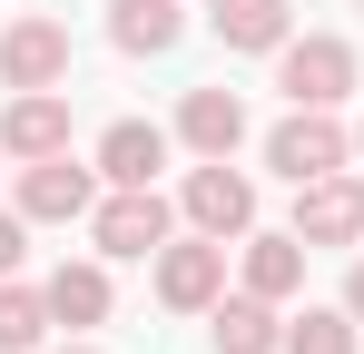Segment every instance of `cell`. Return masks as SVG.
<instances>
[{
	"label": "cell",
	"mask_w": 364,
	"mask_h": 354,
	"mask_svg": "<svg viewBox=\"0 0 364 354\" xmlns=\"http://www.w3.org/2000/svg\"><path fill=\"white\" fill-rule=\"evenodd\" d=\"M305 256H315L305 236H246V295H276L286 305L305 286Z\"/></svg>",
	"instance_id": "13"
},
{
	"label": "cell",
	"mask_w": 364,
	"mask_h": 354,
	"mask_svg": "<svg viewBox=\"0 0 364 354\" xmlns=\"http://www.w3.org/2000/svg\"><path fill=\"white\" fill-rule=\"evenodd\" d=\"M355 148H364V128H355Z\"/></svg>",
	"instance_id": "22"
},
{
	"label": "cell",
	"mask_w": 364,
	"mask_h": 354,
	"mask_svg": "<svg viewBox=\"0 0 364 354\" xmlns=\"http://www.w3.org/2000/svg\"><path fill=\"white\" fill-rule=\"evenodd\" d=\"M355 345H364V325L345 305H305L296 325H286V354H355Z\"/></svg>",
	"instance_id": "17"
},
{
	"label": "cell",
	"mask_w": 364,
	"mask_h": 354,
	"mask_svg": "<svg viewBox=\"0 0 364 354\" xmlns=\"http://www.w3.org/2000/svg\"><path fill=\"white\" fill-rule=\"evenodd\" d=\"M158 168H168V138H158L148 118H119V128L99 138V177H109V187H158Z\"/></svg>",
	"instance_id": "11"
},
{
	"label": "cell",
	"mask_w": 364,
	"mask_h": 354,
	"mask_svg": "<svg viewBox=\"0 0 364 354\" xmlns=\"http://www.w3.org/2000/svg\"><path fill=\"white\" fill-rule=\"evenodd\" d=\"M187 227H197V236H246V227H256V187H246L227 158L187 168Z\"/></svg>",
	"instance_id": "6"
},
{
	"label": "cell",
	"mask_w": 364,
	"mask_h": 354,
	"mask_svg": "<svg viewBox=\"0 0 364 354\" xmlns=\"http://www.w3.org/2000/svg\"><path fill=\"white\" fill-rule=\"evenodd\" d=\"M178 138L197 148V158H237V138H246V99H237V89H187Z\"/></svg>",
	"instance_id": "10"
},
{
	"label": "cell",
	"mask_w": 364,
	"mask_h": 354,
	"mask_svg": "<svg viewBox=\"0 0 364 354\" xmlns=\"http://www.w3.org/2000/svg\"><path fill=\"white\" fill-rule=\"evenodd\" d=\"M89 236H99V256H158L168 246V197L158 187H119V197L89 207Z\"/></svg>",
	"instance_id": "3"
},
{
	"label": "cell",
	"mask_w": 364,
	"mask_h": 354,
	"mask_svg": "<svg viewBox=\"0 0 364 354\" xmlns=\"http://www.w3.org/2000/svg\"><path fill=\"white\" fill-rule=\"evenodd\" d=\"M345 315H355V325H364V266H355V276H345Z\"/></svg>",
	"instance_id": "20"
},
{
	"label": "cell",
	"mask_w": 364,
	"mask_h": 354,
	"mask_svg": "<svg viewBox=\"0 0 364 354\" xmlns=\"http://www.w3.org/2000/svg\"><path fill=\"white\" fill-rule=\"evenodd\" d=\"M276 89L296 99V109H345V89H355V50L345 40H286L276 50Z\"/></svg>",
	"instance_id": "1"
},
{
	"label": "cell",
	"mask_w": 364,
	"mask_h": 354,
	"mask_svg": "<svg viewBox=\"0 0 364 354\" xmlns=\"http://www.w3.org/2000/svg\"><path fill=\"white\" fill-rule=\"evenodd\" d=\"M217 354H276L286 325H276V295H217Z\"/></svg>",
	"instance_id": "12"
},
{
	"label": "cell",
	"mask_w": 364,
	"mask_h": 354,
	"mask_svg": "<svg viewBox=\"0 0 364 354\" xmlns=\"http://www.w3.org/2000/svg\"><path fill=\"white\" fill-rule=\"evenodd\" d=\"M60 354H99V345H60Z\"/></svg>",
	"instance_id": "21"
},
{
	"label": "cell",
	"mask_w": 364,
	"mask_h": 354,
	"mask_svg": "<svg viewBox=\"0 0 364 354\" xmlns=\"http://www.w3.org/2000/svg\"><path fill=\"white\" fill-rule=\"evenodd\" d=\"M227 50H286V0H207Z\"/></svg>",
	"instance_id": "14"
},
{
	"label": "cell",
	"mask_w": 364,
	"mask_h": 354,
	"mask_svg": "<svg viewBox=\"0 0 364 354\" xmlns=\"http://www.w3.org/2000/svg\"><path fill=\"white\" fill-rule=\"evenodd\" d=\"M99 207V168H79V158H30L20 168V217H50V227H69V217H89Z\"/></svg>",
	"instance_id": "4"
},
{
	"label": "cell",
	"mask_w": 364,
	"mask_h": 354,
	"mask_svg": "<svg viewBox=\"0 0 364 354\" xmlns=\"http://www.w3.org/2000/svg\"><path fill=\"white\" fill-rule=\"evenodd\" d=\"M296 236H305V246H355V236H364V187L345 168L305 177V187H296Z\"/></svg>",
	"instance_id": "7"
},
{
	"label": "cell",
	"mask_w": 364,
	"mask_h": 354,
	"mask_svg": "<svg viewBox=\"0 0 364 354\" xmlns=\"http://www.w3.org/2000/svg\"><path fill=\"white\" fill-rule=\"evenodd\" d=\"M0 148H10V158H60L69 148V99L60 89H20L10 118H0Z\"/></svg>",
	"instance_id": "9"
},
{
	"label": "cell",
	"mask_w": 364,
	"mask_h": 354,
	"mask_svg": "<svg viewBox=\"0 0 364 354\" xmlns=\"http://www.w3.org/2000/svg\"><path fill=\"white\" fill-rule=\"evenodd\" d=\"M20 227H30V217H20V207H0V276H10V266L30 256V236H20Z\"/></svg>",
	"instance_id": "19"
},
{
	"label": "cell",
	"mask_w": 364,
	"mask_h": 354,
	"mask_svg": "<svg viewBox=\"0 0 364 354\" xmlns=\"http://www.w3.org/2000/svg\"><path fill=\"white\" fill-rule=\"evenodd\" d=\"M40 335H50V295H30V286L0 276V354H30Z\"/></svg>",
	"instance_id": "18"
},
{
	"label": "cell",
	"mask_w": 364,
	"mask_h": 354,
	"mask_svg": "<svg viewBox=\"0 0 364 354\" xmlns=\"http://www.w3.org/2000/svg\"><path fill=\"white\" fill-rule=\"evenodd\" d=\"M178 30H187L178 0H109V40H119V50H148V59H158V50H178Z\"/></svg>",
	"instance_id": "15"
},
{
	"label": "cell",
	"mask_w": 364,
	"mask_h": 354,
	"mask_svg": "<svg viewBox=\"0 0 364 354\" xmlns=\"http://www.w3.org/2000/svg\"><path fill=\"white\" fill-rule=\"evenodd\" d=\"M345 148H355V138L335 128V109H296L276 138H266V168L286 177V187H305V177H335V168H345Z\"/></svg>",
	"instance_id": "2"
},
{
	"label": "cell",
	"mask_w": 364,
	"mask_h": 354,
	"mask_svg": "<svg viewBox=\"0 0 364 354\" xmlns=\"http://www.w3.org/2000/svg\"><path fill=\"white\" fill-rule=\"evenodd\" d=\"M40 295H50V325H69V335L109 315V276H99V266H60V276H50Z\"/></svg>",
	"instance_id": "16"
},
{
	"label": "cell",
	"mask_w": 364,
	"mask_h": 354,
	"mask_svg": "<svg viewBox=\"0 0 364 354\" xmlns=\"http://www.w3.org/2000/svg\"><path fill=\"white\" fill-rule=\"evenodd\" d=\"M158 295L197 315V305H217L227 295V236H187V246H158Z\"/></svg>",
	"instance_id": "5"
},
{
	"label": "cell",
	"mask_w": 364,
	"mask_h": 354,
	"mask_svg": "<svg viewBox=\"0 0 364 354\" xmlns=\"http://www.w3.org/2000/svg\"><path fill=\"white\" fill-rule=\"evenodd\" d=\"M0 79L10 89H60L69 79V30L60 20H10L0 30Z\"/></svg>",
	"instance_id": "8"
}]
</instances>
